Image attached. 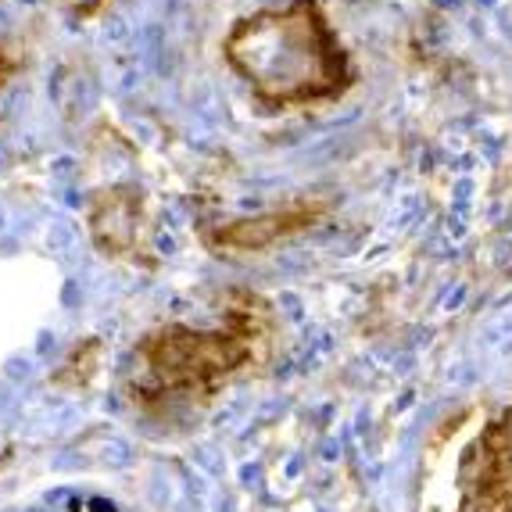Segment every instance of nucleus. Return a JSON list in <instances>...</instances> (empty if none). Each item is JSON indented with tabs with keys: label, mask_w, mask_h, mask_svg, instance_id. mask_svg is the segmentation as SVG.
Returning <instances> with one entry per match:
<instances>
[{
	"label": "nucleus",
	"mask_w": 512,
	"mask_h": 512,
	"mask_svg": "<svg viewBox=\"0 0 512 512\" xmlns=\"http://www.w3.org/2000/svg\"><path fill=\"white\" fill-rule=\"evenodd\" d=\"M248 330H165L151 337L144 348L147 373L169 391H190V387H208L219 376L233 373L248 359Z\"/></svg>",
	"instance_id": "obj_2"
},
{
	"label": "nucleus",
	"mask_w": 512,
	"mask_h": 512,
	"mask_svg": "<svg viewBox=\"0 0 512 512\" xmlns=\"http://www.w3.org/2000/svg\"><path fill=\"white\" fill-rule=\"evenodd\" d=\"M230 65L273 104H305L341 94L348 58L326 22L319 0H294L283 11H262L226 40Z\"/></svg>",
	"instance_id": "obj_1"
},
{
	"label": "nucleus",
	"mask_w": 512,
	"mask_h": 512,
	"mask_svg": "<svg viewBox=\"0 0 512 512\" xmlns=\"http://www.w3.org/2000/svg\"><path fill=\"white\" fill-rule=\"evenodd\" d=\"M308 219H312L308 208H301V212H283V215H265V219L240 222V226L226 230L222 240L233 244V248H265V244H273L283 233H294V230H301V226H308Z\"/></svg>",
	"instance_id": "obj_3"
}]
</instances>
